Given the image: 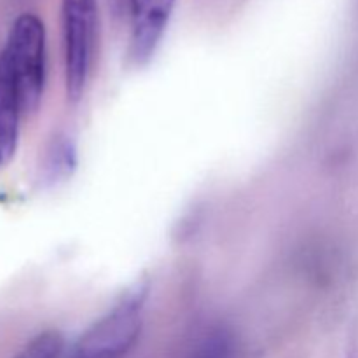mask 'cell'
Wrapping results in <instances>:
<instances>
[{"mask_svg": "<svg viewBox=\"0 0 358 358\" xmlns=\"http://www.w3.org/2000/svg\"><path fill=\"white\" fill-rule=\"evenodd\" d=\"M76 147L69 136H56L48 147L42 163V182L55 184L62 178L70 177L76 168Z\"/></svg>", "mask_w": 358, "mask_h": 358, "instance_id": "6", "label": "cell"}, {"mask_svg": "<svg viewBox=\"0 0 358 358\" xmlns=\"http://www.w3.org/2000/svg\"><path fill=\"white\" fill-rule=\"evenodd\" d=\"M233 336L224 329H212L196 345L191 358H233Z\"/></svg>", "mask_w": 358, "mask_h": 358, "instance_id": "8", "label": "cell"}, {"mask_svg": "<svg viewBox=\"0 0 358 358\" xmlns=\"http://www.w3.org/2000/svg\"><path fill=\"white\" fill-rule=\"evenodd\" d=\"M0 63L13 77L24 114L37 110L45 86V28L37 14L23 13L14 20Z\"/></svg>", "mask_w": 358, "mask_h": 358, "instance_id": "1", "label": "cell"}, {"mask_svg": "<svg viewBox=\"0 0 358 358\" xmlns=\"http://www.w3.org/2000/svg\"><path fill=\"white\" fill-rule=\"evenodd\" d=\"M66 94L80 100L93 72L98 45V0H62Z\"/></svg>", "mask_w": 358, "mask_h": 358, "instance_id": "3", "label": "cell"}, {"mask_svg": "<svg viewBox=\"0 0 358 358\" xmlns=\"http://www.w3.org/2000/svg\"><path fill=\"white\" fill-rule=\"evenodd\" d=\"M177 0H129L131 35L129 58L136 65L149 62L163 41Z\"/></svg>", "mask_w": 358, "mask_h": 358, "instance_id": "4", "label": "cell"}, {"mask_svg": "<svg viewBox=\"0 0 358 358\" xmlns=\"http://www.w3.org/2000/svg\"><path fill=\"white\" fill-rule=\"evenodd\" d=\"M147 283H136L73 345L70 358H124L142 332Z\"/></svg>", "mask_w": 358, "mask_h": 358, "instance_id": "2", "label": "cell"}, {"mask_svg": "<svg viewBox=\"0 0 358 358\" xmlns=\"http://www.w3.org/2000/svg\"><path fill=\"white\" fill-rule=\"evenodd\" d=\"M65 339L58 331H44L34 336L13 358H62Z\"/></svg>", "mask_w": 358, "mask_h": 358, "instance_id": "7", "label": "cell"}, {"mask_svg": "<svg viewBox=\"0 0 358 358\" xmlns=\"http://www.w3.org/2000/svg\"><path fill=\"white\" fill-rule=\"evenodd\" d=\"M24 115L13 77L0 63V171L14 159L20 143V122Z\"/></svg>", "mask_w": 358, "mask_h": 358, "instance_id": "5", "label": "cell"}]
</instances>
